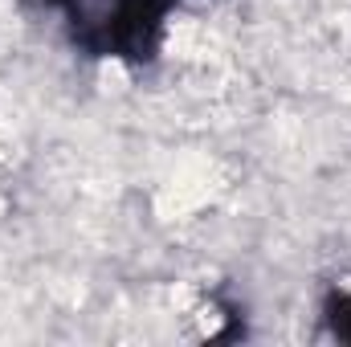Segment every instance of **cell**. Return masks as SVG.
Returning a JSON list of instances; mask_svg holds the SVG:
<instances>
[{
  "mask_svg": "<svg viewBox=\"0 0 351 347\" xmlns=\"http://www.w3.org/2000/svg\"><path fill=\"white\" fill-rule=\"evenodd\" d=\"M66 16L74 41L102 58L147 62L164 37V21L180 0H41Z\"/></svg>",
  "mask_w": 351,
  "mask_h": 347,
  "instance_id": "6da1fadb",
  "label": "cell"
},
{
  "mask_svg": "<svg viewBox=\"0 0 351 347\" xmlns=\"http://www.w3.org/2000/svg\"><path fill=\"white\" fill-rule=\"evenodd\" d=\"M323 319H327V327H331V335H335V339L351 344V290H335V294L327 298Z\"/></svg>",
  "mask_w": 351,
  "mask_h": 347,
  "instance_id": "7a4b0ae2",
  "label": "cell"
}]
</instances>
